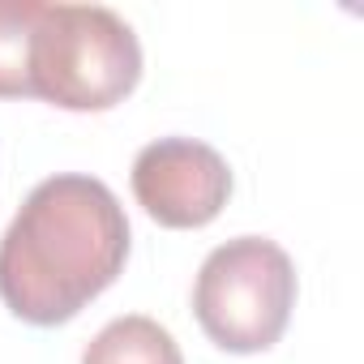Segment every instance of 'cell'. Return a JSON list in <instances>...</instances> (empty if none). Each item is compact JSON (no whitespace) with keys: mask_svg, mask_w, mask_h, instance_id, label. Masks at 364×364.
<instances>
[{"mask_svg":"<svg viewBox=\"0 0 364 364\" xmlns=\"http://www.w3.org/2000/svg\"><path fill=\"white\" fill-rule=\"evenodd\" d=\"M129 262V219L95 176L60 171L31 189L0 236V300L31 326H60Z\"/></svg>","mask_w":364,"mask_h":364,"instance_id":"obj_1","label":"cell"},{"mask_svg":"<svg viewBox=\"0 0 364 364\" xmlns=\"http://www.w3.org/2000/svg\"><path fill=\"white\" fill-rule=\"evenodd\" d=\"M141 82V43L107 5H48L31 39V90L65 112H107Z\"/></svg>","mask_w":364,"mask_h":364,"instance_id":"obj_2","label":"cell"},{"mask_svg":"<svg viewBox=\"0 0 364 364\" xmlns=\"http://www.w3.org/2000/svg\"><path fill=\"white\" fill-rule=\"evenodd\" d=\"M296 309V266L266 236L219 245L193 283V313L206 338L223 351L253 355L283 338Z\"/></svg>","mask_w":364,"mask_h":364,"instance_id":"obj_3","label":"cell"},{"mask_svg":"<svg viewBox=\"0 0 364 364\" xmlns=\"http://www.w3.org/2000/svg\"><path fill=\"white\" fill-rule=\"evenodd\" d=\"M133 198L159 228H206L232 198V167L198 137H159L133 159Z\"/></svg>","mask_w":364,"mask_h":364,"instance_id":"obj_4","label":"cell"},{"mask_svg":"<svg viewBox=\"0 0 364 364\" xmlns=\"http://www.w3.org/2000/svg\"><path fill=\"white\" fill-rule=\"evenodd\" d=\"M82 364H185L180 343L154 317L129 313L107 321L82 351Z\"/></svg>","mask_w":364,"mask_h":364,"instance_id":"obj_5","label":"cell"},{"mask_svg":"<svg viewBox=\"0 0 364 364\" xmlns=\"http://www.w3.org/2000/svg\"><path fill=\"white\" fill-rule=\"evenodd\" d=\"M43 0H0V99H31V39Z\"/></svg>","mask_w":364,"mask_h":364,"instance_id":"obj_6","label":"cell"}]
</instances>
